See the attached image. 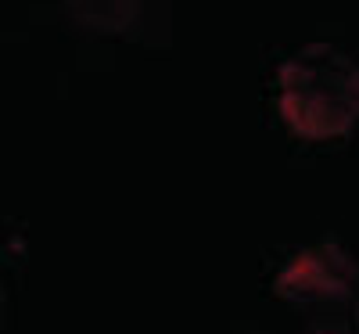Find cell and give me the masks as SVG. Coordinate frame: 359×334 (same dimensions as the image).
<instances>
[{
	"label": "cell",
	"mask_w": 359,
	"mask_h": 334,
	"mask_svg": "<svg viewBox=\"0 0 359 334\" xmlns=\"http://www.w3.org/2000/svg\"><path fill=\"white\" fill-rule=\"evenodd\" d=\"M280 123L309 144H327L359 123V62L334 44H306L277 69Z\"/></svg>",
	"instance_id": "cell-1"
},
{
	"label": "cell",
	"mask_w": 359,
	"mask_h": 334,
	"mask_svg": "<svg viewBox=\"0 0 359 334\" xmlns=\"http://www.w3.org/2000/svg\"><path fill=\"white\" fill-rule=\"evenodd\" d=\"M273 295L294 313L298 334H359V262L338 241L294 252L277 269Z\"/></svg>",
	"instance_id": "cell-2"
},
{
	"label": "cell",
	"mask_w": 359,
	"mask_h": 334,
	"mask_svg": "<svg viewBox=\"0 0 359 334\" xmlns=\"http://www.w3.org/2000/svg\"><path fill=\"white\" fill-rule=\"evenodd\" d=\"M72 18L94 33H123L133 25L140 0H65Z\"/></svg>",
	"instance_id": "cell-3"
}]
</instances>
